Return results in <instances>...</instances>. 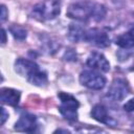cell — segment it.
I'll return each mask as SVG.
<instances>
[{
    "label": "cell",
    "mask_w": 134,
    "mask_h": 134,
    "mask_svg": "<svg viewBox=\"0 0 134 134\" xmlns=\"http://www.w3.org/2000/svg\"><path fill=\"white\" fill-rule=\"evenodd\" d=\"M107 14V9L103 4L94 3L91 1L76 2L69 5L67 8V17L77 21H102Z\"/></svg>",
    "instance_id": "obj_1"
},
{
    "label": "cell",
    "mask_w": 134,
    "mask_h": 134,
    "mask_svg": "<svg viewBox=\"0 0 134 134\" xmlns=\"http://www.w3.org/2000/svg\"><path fill=\"white\" fill-rule=\"evenodd\" d=\"M15 71L25 77L31 85L42 87L47 84V74L40 69L37 63L28 59L19 58L15 62Z\"/></svg>",
    "instance_id": "obj_2"
},
{
    "label": "cell",
    "mask_w": 134,
    "mask_h": 134,
    "mask_svg": "<svg viewBox=\"0 0 134 134\" xmlns=\"http://www.w3.org/2000/svg\"><path fill=\"white\" fill-rule=\"evenodd\" d=\"M60 0H44L37 3L31 9L32 18L39 21H49L57 18L61 13Z\"/></svg>",
    "instance_id": "obj_3"
},
{
    "label": "cell",
    "mask_w": 134,
    "mask_h": 134,
    "mask_svg": "<svg viewBox=\"0 0 134 134\" xmlns=\"http://www.w3.org/2000/svg\"><path fill=\"white\" fill-rule=\"evenodd\" d=\"M58 97L61 100V105L59 106L60 113L68 120L74 121L77 119V108L80 107L79 100L71 94L66 92H60Z\"/></svg>",
    "instance_id": "obj_4"
},
{
    "label": "cell",
    "mask_w": 134,
    "mask_h": 134,
    "mask_svg": "<svg viewBox=\"0 0 134 134\" xmlns=\"http://www.w3.org/2000/svg\"><path fill=\"white\" fill-rule=\"evenodd\" d=\"M80 83L86 88L100 90L106 86V77L94 69H88L81 72Z\"/></svg>",
    "instance_id": "obj_5"
},
{
    "label": "cell",
    "mask_w": 134,
    "mask_h": 134,
    "mask_svg": "<svg viewBox=\"0 0 134 134\" xmlns=\"http://www.w3.org/2000/svg\"><path fill=\"white\" fill-rule=\"evenodd\" d=\"M129 91L130 88L128 82L124 79L118 77L112 82L106 96L113 102H120L129 94Z\"/></svg>",
    "instance_id": "obj_6"
},
{
    "label": "cell",
    "mask_w": 134,
    "mask_h": 134,
    "mask_svg": "<svg viewBox=\"0 0 134 134\" xmlns=\"http://www.w3.org/2000/svg\"><path fill=\"white\" fill-rule=\"evenodd\" d=\"M84 41L100 48H105L110 45V38L108 37V35L98 28H91L86 30Z\"/></svg>",
    "instance_id": "obj_7"
},
{
    "label": "cell",
    "mask_w": 134,
    "mask_h": 134,
    "mask_svg": "<svg viewBox=\"0 0 134 134\" xmlns=\"http://www.w3.org/2000/svg\"><path fill=\"white\" fill-rule=\"evenodd\" d=\"M87 66L90 67L91 69L94 70H98V71H103V72H108L110 70V64L108 62V60L106 59V57L97 51L91 52L89 54V57L87 58V62H86Z\"/></svg>",
    "instance_id": "obj_8"
},
{
    "label": "cell",
    "mask_w": 134,
    "mask_h": 134,
    "mask_svg": "<svg viewBox=\"0 0 134 134\" xmlns=\"http://www.w3.org/2000/svg\"><path fill=\"white\" fill-rule=\"evenodd\" d=\"M15 130L18 132L32 133L37 129V118L35 115L29 113H24L15 124Z\"/></svg>",
    "instance_id": "obj_9"
},
{
    "label": "cell",
    "mask_w": 134,
    "mask_h": 134,
    "mask_svg": "<svg viewBox=\"0 0 134 134\" xmlns=\"http://www.w3.org/2000/svg\"><path fill=\"white\" fill-rule=\"evenodd\" d=\"M91 116L95 120H97V121H99L102 124L108 125V126H114L116 124V121L109 115L108 109L102 104H97L92 108Z\"/></svg>",
    "instance_id": "obj_10"
},
{
    "label": "cell",
    "mask_w": 134,
    "mask_h": 134,
    "mask_svg": "<svg viewBox=\"0 0 134 134\" xmlns=\"http://www.w3.org/2000/svg\"><path fill=\"white\" fill-rule=\"evenodd\" d=\"M20 91L13 88H2L0 90V100L2 104L16 107L20 102Z\"/></svg>",
    "instance_id": "obj_11"
},
{
    "label": "cell",
    "mask_w": 134,
    "mask_h": 134,
    "mask_svg": "<svg viewBox=\"0 0 134 134\" xmlns=\"http://www.w3.org/2000/svg\"><path fill=\"white\" fill-rule=\"evenodd\" d=\"M85 34H86V29L82 27L80 24L72 23L68 27V38L73 42L84 41Z\"/></svg>",
    "instance_id": "obj_12"
},
{
    "label": "cell",
    "mask_w": 134,
    "mask_h": 134,
    "mask_svg": "<svg viewBox=\"0 0 134 134\" xmlns=\"http://www.w3.org/2000/svg\"><path fill=\"white\" fill-rule=\"evenodd\" d=\"M115 44L121 49H132L134 47V34L130 30L126 34L120 35L116 39Z\"/></svg>",
    "instance_id": "obj_13"
},
{
    "label": "cell",
    "mask_w": 134,
    "mask_h": 134,
    "mask_svg": "<svg viewBox=\"0 0 134 134\" xmlns=\"http://www.w3.org/2000/svg\"><path fill=\"white\" fill-rule=\"evenodd\" d=\"M9 30H10L12 35L15 37V39H17V40H24L26 38V36H27L26 29L23 28L22 26H19V25L12 26Z\"/></svg>",
    "instance_id": "obj_14"
},
{
    "label": "cell",
    "mask_w": 134,
    "mask_h": 134,
    "mask_svg": "<svg viewBox=\"0 0 134 134\" xmlns=\"http://www.w3.org/2000/svg\"><path fill=\"white\" fill-rule=\"evenodd\" d=\"M65 60L67 61H76V53L74 52L73 49H69L65 52Z\"/></svg>",
    "instance_id": "obj_15"
},
{
    "label": "cell",
    "mask_w": 134,
    "mask_h": 134,
    "mask_svg": "<svg viewBox=\"0 0 134 134\" xmlns=\"http://www.w3.org/2000/svg\"><path fill=\"white\" fill-rule=\"evenodd\" d=\"M124 110L127 112H134V98H131L124 105Z\"/></svg>",
    "instance_id": "obj_16"
},
{
    "label": "cell",
    "mask_w": 134,
    "mask_h": 134,
    "mask_svg": "<svg viewBox=\"0 0 134 134\" xmlns=\"http://www.w3.org/2000/svg\"><path fill=\"white\" fill-rule=\"evenodd\" d=\"M7 17H8V10H7L6 6H5L4 4H2V5H1V15H0V20H1V22L3 23V22L7 19Z\"/></svg>",
    "instance_id": "obj_17"
},
{
    "label": "cell",
    "mask_w": 134,
    "mask_h": 134,
    "mask_svg": "<svg viewBox=\"0 0 134 134\" xmlns=\"http://www.w3.org/2000/svg\"><path fill=\"white\" fill-rule=\"evenodd\" d=\"M0 109H1V116H0L1 122H0V124H1V126H2V125H4V122L6 121V119L8 118V113L6 112V110H5L3 107H1Z\"/></svg>",
    "instance_id": "obj_18"
},
{
    "label": "cell",
    "mask_w": 134,
    "mask_h": 134,
    "mask_svg": "<svg viewBox=\"0 0 134 134\" xmlns=\"http://www.w3.org/2000/svg\"><path fill=\"white\" fill-rule=\"evenodd\" d=\"M2 40H1V43L2 44H5V42H6V32H5V30L4 29H2Z\"/></svg>",
    "instance_id": "obj_19"
},
{
    "label": "cell",
    "mask_w": 134,
    "mask_h": 134,
    "mask_svg": "<svg viewBox=\"0 0 134 134\" xmlns=\"http://www.w3.org/2000/svg\"><path fill=\"white\" fill-rule=\"evenodd\" d=\"M61 132H64V133H69V131H68V130H62V129H59V130H57L54 133H61Z\"/></svg>",
    "instance_id": "obj_20"
},
{
    "label": "cell",
    "mask_w": 134,
    "mask_h": 134,
    "mask_svg": "<svg viewBox=\"0 0 134 134\" xmlns=\"http://www.w3.org/2000/svg\"><path fill=\"white\" fill-rule=\"evenodd\" d=\"M131 31H132V32H133V34H134V28H133V29H132V30H131Z\"/></svg>",
    "instance_id": "obj_21"
}]
</instances>
